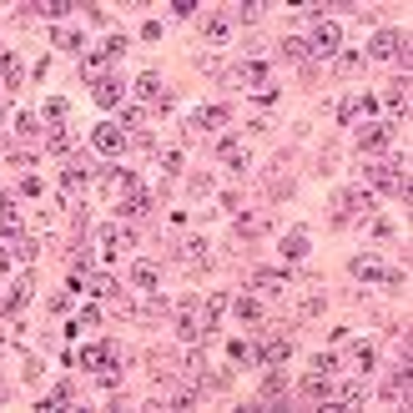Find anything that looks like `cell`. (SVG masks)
I'll return each mask as SVG.
<instances>
[{
  "instance_id": "cell-1",
  "label": "cell",
  "mask_w": 413,
  "mask_h": 413,
  "mask_svg": "<svg viewBox=\"0 0 413 413\" xmlns=\"http://www.w3.org/2000/svg\"><path fill=\"white\" fill-rule=\"evenodd\" d=\"M121 51H126V36H111V40H101L96 51H86V56H81V71L91 76V81H101V71H106V61H116Z\"/></svg>"
},
{
  "instance_id": "cell-2",
  "label": "cell",
  "mask_w": 413,
  "mask_h": 413,
  "mask_svg": "<svg viewBox=\"0 0 413 413\" xmlns=\"http://www.w3.org/2000/svg\"><path fill=\"white\" fill-rule=\"evenodd\" d=\"M363 171H368V182H373V187H383V192H398L403 202L413 197V192H408V171H398L393 162H378V166H363Z\"/></svg>"
},
{
  "instance_id": "cell-3",
  "label": "cell",
  "mask_w": 413,
  "mask_h": 413,
  "mask_svg": "<svg viewBox=\"0 0 413 413\" xmlns=\"http://www.w3.org/2000/svg\"><path fill=\"white\" fill-rule=\"evenodd\" d=\"M368 217V212H373V197H368V192H338V197H333V217H338V222H353V217Z\"/></svg>"
},
{
  "instance_id": "cell-4",
  "label": "cell",
  "mask_w": 413,
  "mask_h": 413,
  "mask_svg": "<svg viewBox=\"0 0 413 413\" xmlns=\"http://www.w3.org/2000/svg\"><path fill=\"white\" fill-rule=\"evenodd\" d=\"M338 40H343V26H338V20H318V31H313L308 46H313L318 56H333V51H338Z\"/></svg>"
},
{
  "instance_id": "cell-5",
  "label": "cell",
  "mask_w": 413,
  "mask_h": 413,
  "mask_svg": "<svg viewBox=\"0 0 413 413\" xmlns=\"http://www.w3.org/2000/svg\"><path fill=\"white\" fill-rule=\"evenodd\" d=\"M393 141V126L388 121H373V126H358V151H383Z\"/></svg>"
},
{
  "instance_id": "cell-6",
  "label": "cell",
  "mask_w": 413,
  "mask_h": 413,
  "mask_svg": "<svg viewBox=\"0 0 413 413\" xmlns=\"http://www.w3.org/2000/svg\"><path fill=\"white\" fill-rule=\"evenodd\" d=\"M91 146L106 151V157H116V151L126 146V132H121V126H111V121H101L96 132H91Z\"/></svg>"
},
{
  "instance_id": "cell-7",
  "label": "cell",
  "mask_w": 413,
  "mask_h": 413,
  "mask_svg": "<svg viewBox=\"0 0 413 413\" xmlns=\"http://www.w3.org/2000/svg\"><path fill=\"white\" fill-rule=\"evenodd\" d=\"M31 288H36L31 277H15V282H10V293L0 297V313H6V318H15V313L26 308V302H31Z\"/></svg>"
},
{
  "instance_id": "cell-8",
  "label": "cell",
  "mask_w": 413,
  "mask_h": 413,
  "mask_svg": "<svg viewBox=\"0 0 413 413\" xmlns=\"http://www.w3.org/2000/svg\"><path fill=\"white\" fill-rule=\"evenodd\" d=\"M227 106H207V111H192L187 116V132H217V126H227Z\"/></svg>"
},
{
  "instance_id": "cell-9",
  "label": "cell",
  "mask_w": 413,
  "mask_h": 413,
  "mask_svg": "<svg viewBox=\"0 0 413 413\" xmlns=\"http://www.w3.org/2000/svg\"><path fill=\"white\" fill-rule=\"evenodd\" d=\"M348 272H353L358 282H383V277H388L378 257H353V263H348Z\"/></svg>"
},
{
  "instance_id": "cell-10",
  "label": "cell",
  "mask_w": 413,
  "mask_h": 413,
  "mask_svg": "<svg viewBox=\"0 0 413 413\" xmlns=\"http://www.w3.org/2000/svg\"><path fill=\"white\" fill-rule=\"evenodd\" d=\"M111 358H116V348H111V343H91V348H81V368H91V373H96V368H106Z\"/></svg>"
},
{
  "instance_id": "cell-11",
  "label": "cell",
  "mask_w": 413,
  "mask_h": 413,
  "mask_svg": "<svg viewBox=\"0 0 413 413\" xmlns=\"http://www.w3.org/2000/svg\"><path fill=\"white\" fill-rule=\"evenodd\" d=\"M252 282H257L263 293H288V288H293V277H288V272H277V267H263V272H252Z\"/></svg>"
},
{
  "instance_id": "cell-12",
  "label": "cell",
  "mask_w": 413,
  "mask_h": 413,
  "mask_svg": "<svg viewBox=\"0 0 413 413\" xmlns=\"http://www.w3.org/2000/svg\"><path fill=\"white\" fill-rule=\"evenodd\" d=\"M202 31H207L212 46H227V40H232V20H227V15H207V20H202Z\"/></svg>"
},
{
  "instance_id": "cell-13",
  "label": "cell",
  "mask_w": 413,
  "mask_h": 413,
  "mask_svg": "<svg viewBox=\"0 0 413 413\" xmlns=\"http://www.w3.org/2000/svg\"><path fill=\"white\" fill-rule=\"evenodd\" d=\"M373 96H348L343 106H338V121H358V116H368V111H373Z\"/></svg>"
},
{
  "instance_id": "cell-14",
  "label": "cell",
  "mask_w": 413,
  "mask_h": 413,
  "mask_svg": "<svg viewBox=\"0 0 413 413\" xmlns=\"http://www.w3.org/2000/svg\"><path fill=\"white\" fill-rule=\"evenodd\" d=\"M121 91H126V86H121L116 76H101L91 96H96V106H116V101H121Z\"/></svg>"
},
{
  "instance_id": "cell-15",
  "label": "cell",
  "mask_w": 413,
  "mask_h": 413,
  "mask_svg": "<svg viewBox=\"0 0 413 413\" xmlns=\"http://www.w3.org/2000/svg\"><path fill=\"white\" fill-rule=\"evenodd\" d=\"M157 282H162L157 263H137V267H132V288H141V293H157Z\"/></svg>"
},
{
  "instance_id": "cell-16",
  "label": "cell",
  "mask_w": 413,
  "mask_h": 413,
  "mask_svg": "<svg viewBox=\"0 0 413 413\" xmlns=\"http://www.w3.org/2000/svg\"><path fill=\"white\" fill-rule=\"evenodd\" d=\"M288 358H293V343H288V338H272V343L263 348V368H282Z\"/></svg>"
},
{
  "instance_id": "cell-17",
  "label": "cell",
  "mask_w": 413,
  "mask_h": 413,
  "mask_svg": "<svg viewBox=\"0 0 413 413\" xmlns=\"http://www.w3.org/2000/svg\"><path fill=\"white\" fill-rule=\"evenodd\" d=\"M116 212H121V217H146V212H151V192H141V187L126 192V202H121Z\"/></svg>"
},
{
  "instance_id": "cell-18",
  "label": "cell",
  "mask_w": 413,
  "mask_h": 413,
  "mask_svg": "<svg viewBox=\"0 0 413 413\" xmlns=\"http://www.w3.org/2000/svg\"><path fill=\"white\" fill-rule=\"evenodd\" d=\"M328 393H333V388H328V373H308V378H302V398H308V403H328Z\"/></svg>"
},
{
  "instance_id": "cell-19",
  "label": "cell",
  "mask_w": 413,
  "mask_h": 413,
  "mask_svg": "<svg viewBox=\"0 0 413 413\" xmlns=\"http://www.w3.org/2000/svg\"><path fill=\"white\" fill-rule=\"evenodd\" d=\"M217 157H222L232 171H242V166H247V151H242V141H237V137H227L222 146H217Z\"/></svg>"
},
{
  "instance_id": "cell-20",
  "label": "cell",
  "mask_w": 413,
  "mask_h": 413,
  "mask_svg": "<svg viewBox=\"0 0 413 413\" xmlns=\"http://www.w3.org/2000/svg\"><path fill=\"white\" fill-rule=\"evenodd\" d=\"M282 257H288V263H297V257H308V232H288V237H282Z\"/></svg>"
},
{
  "instance_id": "cell-21",
  "label": "cell",
  "mask_w": 413,
  "mask_h": 413,
  "mask_svg": "<svg viewBox=\"0 0 413 413\" xmlns=\"http://www.w3.org/2000/svg\"><path fill=\"white\" fill-rule=\"evenodd\" d=\"M263 232H267V217H257V212L237 217V237H247V242H252V237H263Z\"/></svg>"
},
{
  "instance_id": "cell-22",
  "label": "cell",
  "mask_w": 413,
  "mask_h": 413,
  "mask_svg": "<svg viewBox=\"0 0 413 413\" xmlns=\"http://www.w3.org/2000/svg\"><path fill=\"white\" fill-rule=\"evenodd\" d=\"M232 363H242V368H257V363H263V348L237 338V343H232Z\"/></svg>"
},
{
  "instance_id": "cell-23",
  "label": "cell",
  "mask_w": 413,
  "mask_h": 413,
  "mask_svg": "<svg viewBox=\"0 0 413 413\" xmlns=\"http://www.w3.org/2000/svg\"><path fill=\"white\" fill-rule=\"evenodd\" d=\"M263 81H267L263 61H242V66H237V86H263Z\"/></svg>"
},
{
  "instance_id": "cell-24",
  "label": "cell",
  "mask_w": 413,
  "mask_h": 413,
  "mask_svg": "<svg viewBox=\"0 0 413 413\" xmlns=\"http://www.w3.org/2000/svg\"><path fill=\"white\" fill-rule=\"evenodd\" d=\"M227 302H232L227 293H212V297H207V308H202V328H207V333L217 328V318H222V308H227Z\"/></svg>"
},
{
  "instance_id": "cell-25",
  "label": "cell",
  "mask_w": 413,
  "mask_h": 413,
  "mask_svg": "<svg viewBox=\"0 0 413 413\" xmlns=\"http://www.w3.org/2000/svg\"><path fill=\"white\" fill-rule=\"evenodd\" d=\"M177 333H182L187 343H197V338H207V328H202V313H182V318H177Z\"/></svg>"
},
{
  "instance_id": "cell-26",
  "label": "cell",
  "mask_w": 413,
  "mask_h": 413,
  "mask_svg": "<svg viewBox=\"0 0 413 413\" xmlns=\"http://www.w3.org/2000/svg\"><path fill=\"white\" fill-rule=\"evenodd\" d=\"M398 46H403L398 31H378V36H373V56H398Z\"/></svg>"
},
{
  "instance_id": "cell-27",
  "label": "cell",
  "mask_w": 413,
  "mask_h": 413,
  "mask_svg": "<svg viewBox=\"0 0 413 413\" xmlns=\"http://www.w3.org/2000/svg\"><path fill=\"white\" fill-rule=\"evenodd\" d=\"M137 91H141L146 101H166V91H162V76H157V71H146V76H137Z\"/></svg>"
},
{
  "instance_id": "cell-28",
  "label": "cell",
  "mask_w": 413,
  "mask_h": 413,
  "mask_svg": "<svg viewBox=\"0 0 413 413\" xmlns=\"http://www.w3.org/2000/svg\"><path fill=\"white\" fill-rule=\"evenodd\" d=\"M277 393H288V373H282V368H272V373L263 378V403H272Z\"/></svg>"
},
{
  "instance_id": "cell-29",
  "label": "cell",
  "mask_w": 413,
  "mask_h": 413,
  "mask_svg": "<svg viewBox=\"0 0 413 413\" xmlns=\"http://www.w3.org/2000/svg\"><path fill=\"white\" fill-rule=\"evenodd\" d=\"M51 40H56L61 51H81V46H86V36H81V31H66V26H56V36H51Z\"/></svg>"
},
{
  "instance_id": "cell-30",
  "label": "cell",
  "mask_w": 413,
  "mask_h": 413,
  "mask_svg": "<svg viewBox=\"0 0 413 413\" xmlns=\"http://www.w3.org/2000/svg\"><path fill=\"white\" fill-rule=\"evenodd\" d=\"M232 308H237V318H242V322H257V318H263V302H257V297H237Z\"/></svg>"
},
{
  "instance_id": "cell-31",
  "label": "cell",
  "mask_w": 413,
  "mask_h": 413,
  "mask_svg": "<svg viewBox=\"0 0 413 413\" xmlns=\"http://www.w3.org/2000/svg\"><path fill=\"white\" fill-rule=\"evenodd\" d=\"M353 363L363 368V373H368V368L378 363V348H373V343H353Z\"/></svg>"
},
{
  "instance_id": "cell-32",
  "label": "cell",
  "mask_w": 413,
  "mask_h": 413,
  "mask_svg": "<svg viewBox=\"0 0 413 413\" xmlns=\"http://www.w3.org/2000/svg\"><path fill=\"white\" fill-rule=\"evenodd\" d=\"M76 187H86V166H81V162L61 171V192H76Z\"/></svg>"
},
{
  "instance_id": "cell-33",
  "label": "cell",
  "mask_w": 413,
  "mask_h": 413,
  "mask_svg": "<svg viewBox=\"0 0 413 413\" xmlns=\"http://www.w3.org/2000/svg\"><path fill=\"white\" fill-rule=\"evenodd\" d=\"M308 51H313V46H308L302 36H288V40H282V56H288V61H302Z\"/></svg>"
},
{
  "instance_id": "cell-34",
  "label": "cell",
  "mask_w": 413,
  "mask_h": 413,
  "mask_svg": "<svg viewBox=\"0 0 413 413\" xmlns=\"http://www.w3.org/2000/svg\"><path fill=\"white\" fill-rule=\"evenodd\" d=\"M388 398H408V363H403V373H393L388 378V388H383Z\"/></svg>"
},
{
  "instance_id": "cell-35",
  "label": "cell",
  "mask_w": 413,
  "mask_h": 413,
  "mask_svg": "<svg viewBox=\"0 0 413 413\" xmlns=\"http://www.w3.org/2000/svg\"><path fill=\"white\" fill-rule=\"evenodd\" d=\"M0 81H6V86L20 81V66H15V56H10V51H0Z\"/></svg>"
},
{
  "instance_id": "cell-36",
  "label": "cell",
  "mask_w": 413,
  "mask_h": 413,
  "mask_svg": "<svg viewBox=\"0 0 413 413\" xmlns=\"http://www.w3.org/2000/svg\"><path fill=\"white\" fill-rule=\"evenodd\" d=\"M76 6H71V0H46V6H40V15H51V20H66Z\"/></svg>"
},
{
  "instance_id": "cell-37",
  "label": "cell",
  "mask_w": 413,
  "mask_h": 413,
  "mask_svg": "<svg viewBox=\"0 0 413 413\" xmlns=\"http://www.w3.org/2000/svg\"><path fill=\"white\" fill-rule=\"evenodd\" d=\"M46 151H51V157H61V151H71V132H51V137H46Z\"/></svg>"
},
{
  "instance_id": "cell-38",
  "label": "cell",
  "mask_w": 413,
  "mask_h": 413,
  "mask_svg": "<svg viewBox=\"0 0 413 413\" xmlns=\"http://www.w3.org/2000/svg\"><path fill=\"white\" fill-rule=\"evenodd\" d=\"M91 293L96 297H116L121 288H116V277H91Z\"/></svg>"
},
{
  "instance_id": "cell-39",
  "label": "cell",
  "mask_w": 413,
  "mask_h": 413,
  "mask_svg": "<svg viewBox=\"0 0 413 413\" xmlns=\"http://www.w3.org/2000/svg\"><path fill=\"white\" fill-rule=\"evenodd\" d=\"M111 187H116V192H137V177H132L126 166H116V171H111Z\"/></svg>"
},
{
  "instance_id": "cell-40",
  "label": "cell",
  "mask_w": 413,
  "mask_h": 413,
  "mask_svg": "<svg viewBox=\"0 0 413 413\" xmlns=\"http://www.w3.org/2000/svg\"><path fill=\"white\" fill-rule=\"evenodd\" d=\"M182 263H207V242H187L182 247Z\"/></svg>"
},
{
  "instance_id": "cell-41",
  "label": "cell",
  "mask_w": 413,
  "mask_h": 413,
  "mask_svg": "<svg viewBox=\"0 0 413 413\" xmlns=\"http://www.w3.org/2000/svg\"><path fill=\"white\" fill-rule=\"evenodd\" d=\"M15 132H20V137H36V132H40V126H36V116L26 111V116H15Z\"/></svg>"
},
{
  "instance_id": "cell-42",
  "label": "cell",
  "mask_w": 413,
  "mask_h": 413,
  "mask_svg": "<svg viewBox=\"0 0 413 413\" xmlns=\"http://www.w3.org/2000/svg\"><path fill=\"white\" fill-rule=\"evenodd\" d=\"M121 121H126V126H141V121H146V111H141V106H126Z\"/></svg>"
},
{
  "instance_id": "cell-43",
  "label": "cell",
  "mask_w": 413,
  "mask_h": 413,
  "mask_svg": "<svg viewBox=\"0 0 413 413\" xmlns=\"http://www.w3.org/2000/svg\"><path fill=\"white\" fill-rule=\"evenodd\" d=\"M358 66H363V56H358V51H348V56L338 61V71H358Z\"/></svg>"
},
{
  "instance_id": "cell-44",
  "label": "cell",
  "mask_w": 413,
  "mask_h": 413,
  "mask_svg": "<svg viewBox=\"0 0 413 413\" xmlns=\"http://www.w3.org/2000/svg\"><path fill=\"white\" fill-rule=\"evenodd\" d=\"M66 116V101H46V121H61Z\"/></svg>"
},
{
  "instance_id": "cell-45",
  "label": "cell",
  "mask_w": 413,
  "mask_h": 413,
  "mask_svg": "<svg viewBox=\"0 0 413 413\" xmlns=\"http://www.w3.org/2000/svg\"><path fill=\"white\" fill-rule=\"evenodd\" d=\"M20 192H26V197H40V177H31V171H26V182H20Z\"/></svg>"
},
{
  "instance_id": "cell-46",
  "label": "cell",
  "mask_w": 413,
  "mask_h": 413,
  "mask_svg": "<svg viewBox=\"0 0 413 413\" xmlns=\"http://www.w3.org/2000/svg\"><path fill=\"white\" fill-rule=\"evenodd\" d=\"M6 267H10V252H6V247H0V272H6Z\"/></svg>"
}]
</instances>
